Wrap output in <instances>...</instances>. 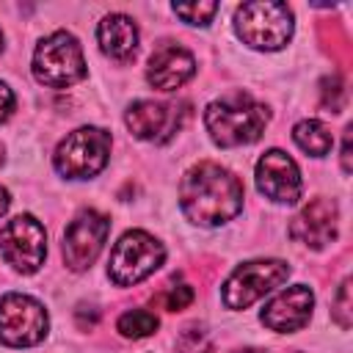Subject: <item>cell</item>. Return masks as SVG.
I'll use <instances>...</instances> for the list:
<instances>
[{"label": "cell", "instance_id": "23", "mask_svg": "<svg viewBox=\"0 0 353 353\" xmlns=\"http://www.w3.org/2000/svg\"><path fill=\"white\" fill-rule=\"evenodd\" d=\"M342 94H345V88H342V83H339V77L334 74V77H328L325 83H323V105L325 108H331L334 113L339 110V105H342Z\"/></svg>", "mask_w": 353, "mask_h": 353}, {"label": "cell", "instance_id": "12", "mask_svg": "<svg viewBox=\"0 0 353 353\" xmlns=\"http://www.w3.org/2000/svg\"><path fill=\"white\" fill-rule=\"evenodd\" d=\"M256 188H259V193H265L268 199H273L279 204H295L303 190L301 171H298L295 160L279 149L265 152L256 163Z\"/></svg>", "mask_w": 353, "mask_h": 353}, {"label": "cell", "instance_id": "1", "mask_svg": "<svg viewBox=\"0 0 353 353\" xmlns=\"http://www.w3.org/2000/svg\"><path fill=\"white\" fill-rule=\"evenodd\" d=\"M179 204L193 223L218 226L232 221L243 210V185L223 165L199 163L182 176Z\"/></svg>", "mask_w": 353, "mask_h": 353}, {"label": "cell", "instance_id": "6", "mask_svg": "<svg viewBox=\"0 0 353 353\" xmlns=\"http://www.w3.org/2000/svg\"><path fill=\"white\" fill-rule=\"evenodd\" d=\"M108 154H110V135L99 127H80L58 143L55 168L66 179H88L105 168Z\"/></svg>", "mask_w": 353, "mask_h": 353}, {"label": "cell", "instance_id": "26", "mask_svg": "<svg viewBox=\"0 0 353 353\" xmlns=\"http://www.w3.org/2000/svg\"><path fill=\"white\" fill-rule=\"evenodd\" d=\"M8 204H11V199H8V190H6V188H0V215L8 210Z\"/></svg>", "mask_w": 353, "mask_h": 353}, {"label": "cell", "instance_id": "4", "mask_svg": "<svg viewBox=\"0 0 353 353\" xmlns=\"http://www.w3.org/2000/svg\"><path fill=\"white\" fill-rule=\"evenodd\" d=\"M33 74L39 83L50 88H66L77 80L85 77V58L77 44V39L66 30H58L47 39L33 52Z\"/></svg>", "mask_w": 353, "mask_h": 353}, {"label": "cell", "instance_id": "25", "mask_svg": "<svg viewBox=\"0 0 353 353\" xmlns=\"http://www.w3.org/2000/svg\"><path fill=\"white\" fill-rule=\"evenodd\" d=\"M342 171H350V127L345 130V143H342Z\"/></svg>", "mask_w": 353, "mask_h": 353}, {"label": "cell", "instance_id": "9", "mask_svg": "<svg viewBox=\"0 0 353 353\" xmlns=\"http://www.w3.org/2000/svg\"><path fill=\"white\" fill-rule=\"evenodd\" d=\"M290 265L279 259H256L240 265L223 284V303L229 309H245L254 301H259L265 292L276 290L281 281H287Z\"/></svg>", "mask_w": 353, "mask_h": 353}, {"label": "cell", "instance_id": "29", "mask_svg": "<svg viewBox=\"0 0 353 353\" xmlns=\"http://www.w3.org/2000/svg\"><path fill=\"white\" fill-rule=\"evenodd\" d=\"M0 47H3V33H0Z\"/></svg>", "mask_w": 353, "mask_h": 353}, {"label": "cell", "instance_id": "24", "mask_svg": "<svg viewBox=\"0 0 353 353\" xmlns=\"http://www.w3.org/2000/svg\"><path fill=\"white\" fill-rule=\"evenodd\" d=\"M11 110H14V94L6 83H0V121H6L11 116Z\"/></svg>", "mask_w": 353, "mask_h": 353}, {"label": "cell", "instance_id": "11", "mask_svg": "<svg viewBox=\"0 0 353 353\" xmlns=\"http://www.w3.org/2000/svg\"><path fill=\"white\" fill-rule=\"evenodd\" d=\"M185 119H188V105H168L154 99H138L124 113L130 132L141 141H154V143L171 141L182 130Z\"/></svg>", "mask_w": 353, "mask_h": 353}, {"label": "cell", "instance_id": "19", "mask_svg": "<svg viewBox=\"0 0 353 353\" xmlns=\"http://www.w3.org/2000/svg\"><path fill=\"white\" fill-rule=\"evenodd\" d=\"M215 11H218V3H182V6H174V14L182 17L188 25H207Z\"/></svg>", "mask_w": 353, "mask_h": 353}, {"label": "cell", "instance_id": "5", "mask_svg": "<svg viewBox=\"0 0 353 353\" xmlns=\"http://www.w3.org/2000/svg\"><path fill=\"white\" fill-rule=\"evenodd\" d=\"M163 259H165V248L152 234L135 229V232L121 234V240L113 245L108 276L113 284L130 287V284H138L146 276H152L163 265Z\"/></svg>", "mask_w": 353, "mask_h": 353}, {"label": "cell", "instance_id": "21", "mask_svg": "<svg viewBox=\"0 0 353 353\" xmlns=\"http://www.w3.org/2000/svg\"><path fill=\"white\" fill-rule=\"evenodd\" d=\"M176 350H179V353H207V350H210V339H207V334H204L201 328H188V331L179 336Z\"/></svg>", "mask_w": 353, "mask_h": 353}, {"label": "cell", "instance_id": "16", "mask_svg": "<svg viewBox=\"0 0 353 353\" xmlns=\"http://www.w3.org/2000/svg\"><path fill=\"white\" fill-rule=\"evenodd\" d=\"M97 39H99V47L105 55L124 61L138 47V28L124 14H108L97 28Z\"/></svg>", "mask_w": 353, "mask_h": 353}, {"label": "cell", "instance_id": "8", "mask_svg": "<svg viewBox=\"0 0 353 353\" xmlns=\"http://www.w3.org/2000/svg\"><path fill=\"white\" fill-rule=\"evenodd\" d=\"M0 254L19 273H36L47 256V232L33 215H17L0 229Z\"/></svg>", "mask_w": 353, "mask_h": 353}, {"label": "cell", "instance_id": "10", "mask_svg": "<svg viewBox=\"0 0 353 353\" xmlns=\"http://www.w3.org/2000/svg\"><path fill=\"white\" fill-rule=\"evenodd\" d=\"M110 232V221L97 212V210H83L74 215V221H69L66 232H63V262L69 265V270H85L94 265V259L99 256L105 237Z\"/></svg>", "mask_w": 353, "mask_h": 353}, {"label": "cell", "instance_id": "28", "mask_svg": "<svg viewBox=\"0 0 353 353\" xmlns=\"http://www.w3.org/2000/svg\"><path fill=\"white\" fill-rule=\"evenodd\" d=\"M0 163H3V143H0Z\"/></svg>", "mask_w": 353, "mask_h": 353}, {"label": "cell", "instance_id": "2", "mask_svg": "<svg viewBox=\"0 0 353 353\" xmlns=\"http://www.w3.org/2000/svg\"><path fill=\"white\" fill-rule=\"evenodd\" d=\"M204 124L218 146L254 143L268 124V108L251 99L248 94H229L223 99L210 102Z\"/></svg>", "mask_w": 353, "mask_h": 353}, {"label": "cell", "instance_id": "20", "mask_svg": "<svg viewBox=\"0 0 353 353\" xmlns=\"http://www.w3.org/2000/svg\"><path fill=\"white\" fill-rule=\"evenodd\" d=\"M190 301H193V287H188V284L165 287L163 295H160V303H163L168 312H179V309L190 306Z\"/></svg>", "mask_w": 353, "mask_h": 353}, {"label": "cell", "instance_id": "22", "mask_svg": "<svg viewBox=\"0 0 353 353\" xmlns=\"http://www.w3.org/2000/svg\"><path fill=\"white\" fill-rule=\"evenodd\" d=\"M334 317L342 328H350V281H342L339 284V292H336V303H334Z\"/></svg>", "mask_w": 353, "mask_h": 353}, {"label": "cell", "instance_id": "27", "mask_svg": "<svg viewBox=\"0 0 353 353\" xmlns=\"http://www.w3.org/2000/svg\"><path fill=\"white\" fill-rule=\"evenodd\" d=\"M237 353H262V350H256V347H243V350H237Z\"/></svg>", "mask_w": 353, "mask_h": 353}, {"label": "cell", "instance_id": "14", "mask_svg": "<svg viewBox=\"0 0 353 353\" xmlns=\"http://www.w3.org/2000/svg\"><path fill=\"white\" fill-rule=\"evenodd\" d=\"M312 306H314V295L306 284H295L284 292H279L265 309H262V323L270 331H298L309 323L312 317Z\"/></svg>", "mask_w": 353, "mask_h": 353}, {"label": "cell", "instance_id": "7", "mask_svg": "<svg viewBox=\"0 0 353 353\" xmlns=\"http://www.w3.org/2000/svg\"><path fill=\"white\" fill-rule=\"evenodd\" d=\"M47 334L44 306L22 292H8L0 298V342L8 347L39 345Z\"/></svg>", "mask_w": 353, "mask_h": 353}, {"label": "cell", "instance_id": "18", "mask_svg": "<svg viewBox=\"0 0 353 353\" xmlns=\"http://www.w3.org/2000/svg\"><path fill=\"white\" fill-rule=\"evenodd\" d=\"M116 328L127 339H143V336H149V334L157 331V317L152 312H146V309H130V312H124L119 317Z\"/></svg>", "mask_w": 353, "mask_h": 353}, {"label": "cell", "instance_id": "15", "mask_svg": "<svg viewBox=\"0 0 353 353\" xmlns=\"http://www.w3.org/2000/svg\"><path fill=\"white\" fill-rule=\"evenodd\" d=\"M193 72H196V61L185 47L163 44L149 58L146 80L157 91H176L182 83H188L193 77Z\"/></svg>", "mask_w": 353, "mask_h": 353}, {"label": "cell", "instance_id": "17", "mask_svg": "<svg viewBox=\"0 0 353 353\" xmlns=\"http://www.w3.org/2000/svg\"><path fill=\"white\" fill-rule=\"evenodd\" d=\"M292 138H295V143H298L306 154H312V157L328 154V149H331V143H334L331 130H328L323 121H317V119L298 121L295 130H292Z\"/></svg>", "mask_w": 353, "mask_h": 353}, {"label": "cell", "instance_id": "3", "mask_svg": "<svg viewBox=\"0 0 353 353\" xmlns=\"http://www.w3.org/2000/svg\"><path fill=\"white\" fill-rule=\"evenodd\" d=\"M237 36L256 50H279L292 36V11L284 3H243L234 14Z\"/></svg>", "mask_w": 353, "mask_h": 353}, {"label": "cell", "instance_id": "13", "mask_svg": "<svg viewBox=\"0 0 353 353\" xmlns=\"http://www.w3.org/2000/svg\"><path fill=\"white\" fill-rule=\"evenodd\" d=\"M336 204L334 199H314L309 201L290 223L292 240L309 245V248H323L336 237Z\"/></svg>", "mask_w": 353, "mask_h": 353}]
</instances>
